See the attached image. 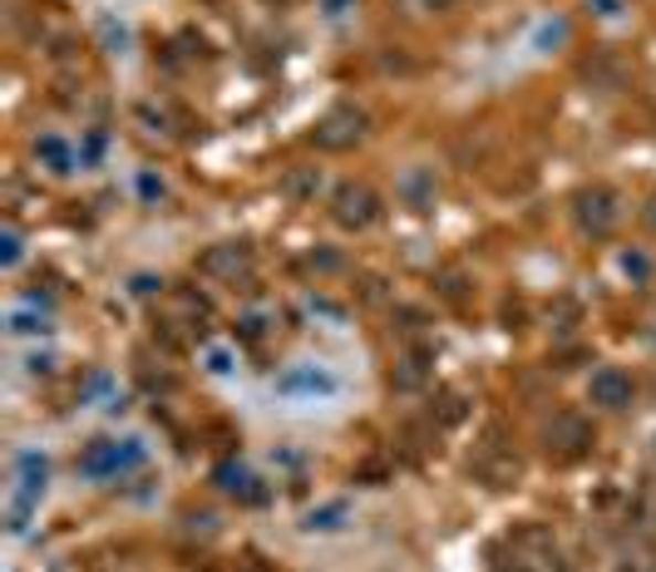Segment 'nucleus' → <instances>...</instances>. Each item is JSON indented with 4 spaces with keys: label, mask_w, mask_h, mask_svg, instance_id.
I'll list each match as a JSON object with an SVG mask.
<instances>
[{
    "label": "nucleus",
    "mask_w": 656,
    "mask_h": 572,
    "mask_svg": "<svg viewBox=\"0 0 656 572\" xmlns=\"http://www.w3.org/2000/svg\"><path fill=\"white\" fill-rule=\"evenodd\" d=\"M144 459H148V449L139 439H94L80 459V474H89V479H119V474L139 469Z\"/></svg>",
    "instance_id": "obj_1"
},
{
    "label": "nucleus",
    "mask_w": 656,
    "mask_h": 572,
    "mask_svg": "<svg viewBox=\"0 0 656 572\" xmlns=\"http://www.w3.org/2000/svg\"><path fill=\"white\" fill-rule=\"evenodd\" d=\"M272 390H277L282 400H331V395H341V380L326 366H316V360H301V366H292Z\"/></svg>",
    "instance_id": "obj_2"
},
{
    "label": "nucleus",
    "mask_w": 656,
    "mask_h": 572,
    "mask_svg": "<svg viewBox=\"0 0 656 572\" xmlns=\"http://www.w3.org/2000/svg\"><path fill=\"white\" fill-rule=\"evenodd\" d=\"M632 375L627 370H617V366H602L597 375H592V385H588V395H592V405H602V410H622V405H632Z\"/></svg>",
    "instance_id": "obj_3"
},
{
    "label": "nucleus",
    "mask_w": 656,
    "mask_h": 572,
    "mask_svg": "<svg viewBox=\"0 0 656 572\" xmlns=\"http://www.w3.org/2000/svg\"><path fill=\"white\" fill-rule=\"evenodd\" d=\"M336 218H341L346 227H366V222L375 218V198H370V188H341V198H336Z\"/></svg>",
    "instance_id": "obj_4"
},
{
    "label": "nucleus",
    "mask_w": 656,
    "mask_h": 572,
    "mask_svg": "<svg viewBox=\"0 0 656 572\" xmlns=\"http://www.w3.org/2000/svg\"><path fill=\"white\" fill-rule=\"evenodd\" d=\"M351 518V504L346 499H336V504H321V508H311V513L301 518V528L306 533H336V528Z\"/></svg>",
    "instance_id": "obj_5"
},
{
    "label": "nucleus",
    "mask_w": 656,
    "mask_h": 572,
    "mask_svg": "<svg viewBox=\"0 0 656 572\" xmlns=\"http://www.w3.org/2000/svg\"><path fill=\"white\" fill-rule=\"evenodd\" d=\"M40 153H45L50 173H70V168H74V153H70L65 139H45V144H40Z\"/></svg>",
    "instance_id": "obj_6"
},
{
    "label": "nucleus",
    "mask_w": 656,
    "mask_h": 572,
    "mask_svg": "<svg viewBox=\"0 0 656 572\" xmlns=\"http://www.w3.org/2000/svg\"><path fill=\"white\" fill-rule=\"evenodd\" d=\"M40 331H50V326L40 321V316H30L25 306H15V311H10V336H40Z\"/></svg>",
    "instance_id": "obj_7"
},
{
    "label": "nucleus",
    "mask_w": 656,
    "mask_h": 572,
    "mask_svg": "<svg viewBox=\"0 0 656 572\" xmlns=\"http://www.w3.org/2000/svg\"><path fill=\"white\" fill-rule=\"evenodd\" d=\"M208 370H218V375H228V370H232V351H208Z\"/></svg>",
    "instance_id": "obj_8"
},
{
    "label": "nucleus",
    "mask_w": 656,
    "mask_h": 572,
    "mask_svg": "<svg viewBox=\"0 0 656 572\" xmlns=\"http://www.w3.org/2000/svg\"><path fill=\"white\" fill-rule=\"evenodd\" d=\"M0 262H6V267H15L20 262V232H6V257Z\"/></svg>",
    "instance_id": "obj_9"
},
{
    "label": "nucleus",
    "mask_w": 656,
    "mask_h": 572,
    "mask_svg": "<svg viewBox=\"0 0 656 572\" xmlns=\"http://www.w3.org/2000/svg\"><path fill=\"white\" fill-rule=\"evenodd\" d=\"M144 198H163V183L154 173H144Z\"/></svg>",
    "instance_id": "obj_10"
}]
</instances>
